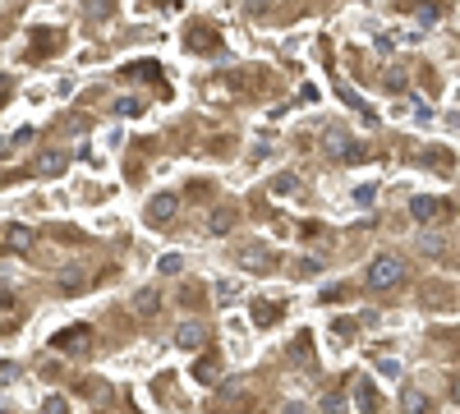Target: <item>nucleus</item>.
<instances>
[{
    "label": "nucleus",
    "instance_id": "6ab92c4d",
    "mask_svg": "<svg viewBox=\"0 0 460 414\" xmlns=\"http://www.w3.org/2000/svg\"><path fill=\"white\" fill-rule=\"evenodd\" d=\"M124 74H129V78H161V65H157V60H143V65H129Z\"/></svg>",
    "mask_w": 460,
    "mask_h": 414
},
{
    "label": "nucleus",
    "instance_id": "f257e3e1",
    "mask_svg": "<svg viewBox=\"0 0 460 414\" xmlns=\"http://www.w3.org/2000/svg\"><path fill=\"white\" fill-rule=\"evenodd\" d=\"M368 290H396L400 281H405V262L396 253H378V258L368 262Z\"/></svg>",
    "mask_w": 460,
    "mask_h": 414
},
{
    "label": "nucleus",
    "instance_id": "cd10ccee",
    "mask_svg": "<svg viewBox=\"0 0 460 414\" xmlns=\"http://www.w3.org/2000/svg\"><path fill=\"white\" fill-rule=\"evenodd\" d=\"M157 267H161V272H180V267H184V258H180V253H166V258L157 262Z\"/></svg>",
    "mask_w": 460,
    "mask_h": 414
},
{
    "label": "nucleus",
    "instance_id": "f3484780",
    "mask_svg": "<svg viewBox=\"0 0 460 414\" xmlns=\"http://www.w3.org/2000/svg\"><path fill=\"white\" fill-rule=\"evenodd\" d=\"M276 318H281V308L272 299H253V327H272Z\"/></svg>",
    "mask_w": 460,
    "mask_h": 414
},
{
    "label": "nucleus",
    "instance_id": "423d86ee",
    "mask_svg": "<svg viewBox=\"0 0 460 414\" xmlns=\"http://www.w3.org/2000/svg\"><path fill=\"white\" fill-rule=\"evenodd\" d=\"M56 286H60V295H83L92 286V276H88V267H65L56 276Z\"/></svg>",
    "mask_w": 460,
    "mask_h": 414
},
{
    "label": "nucleus",
    "instance_id": "9d476101",
    "mask_svg": "<svg viewBox=\"0 0 460 414\" xmlns=\"http://www.w3.org/2000/svg\"><path fill=\"white\" fill-rule=\"evenodd\" d=\"M410 216L414 221H433V216H442V203L433 194H419V198H410Z\"/></svg>",
    "mask_w": 460,
    "mask_h": 414
},
{
    "label": "nucleus",
    "instance_id": "412c9836",
    "mask_svg": "<svg viewBox=\"0 0 460 414\" xmlns=\"http://www.w3.org/2000/svg\"><path fill=\"white\" fill-rule=\"evenodd\" d=\"M83 5H88V14H92V19H106L111 10H115V0H83Z\"/></svg>",
    "mask_w": 460,
    "mask_h": 414
},
{
    "label": "nucleus",
    "instance_id": "20e7f679",
    "mask_svg": "<svg viewBox=\"0 0 460 414\" xmlns=\"http://www.w3.org/2000/svg\"><path fill=\"white\" fill-rule=\"evenodd\" d=\"M88 341H92V327L74 322V327H65V332H56V336H51V345H56V350H65V354H74V350H83Z\"/></svg>",
    "mask_w": 460,
    "mask_h": 414
},
{
    "label": "nucleus",
    "instance_id": "c85d7f7f",
    "mask_svg": "<svg viewBox=\"0 0 460 414\" xmlns=\"http://www.w3.org/2000/svg\"><path fill=\"white\" fill-rule=\"evenodd\" d=\"M216 299L230 304V299H235V281H221V286H216Z\"/></svg>",
    "mask_w": 460,
    "mask_h": 414
},
{
    "label": "nucleus",
    "instance_id": "a211bd4d",
    "mask_svg": "<svg viewBox=\"0 0 460 414\" xmlns=\"http://www.w3.org/2000/svg\"><path fill=\"white\" fill-rule=\"evenodd\" d=\"M32 46H37L32 56H51V46H60V32L56 28H37L32 32Z\"/></svg>",
    "mask_w": 460,
    "mask_h": 414
},
{
    "label": "nucleus",
    "instance_id": "c756f323",
    "mask_svg": "<svg viewBox=\"0 0 460 414\" xmlns=\"http://www.w3.org/2000/svg\"><path fill=\"white\" fill-rule=\"evenodd\" d=\"M313 272H322V267H318V258H313V262H295V276H313Z\"/></svg>",
    "mask_w": 460,
    "mask_h": 414
},
{
    "label": "nucleus",
    "instance_id": "ddd939ff",
    "mask_svg": "<svg viewBox=\"0 0 460 414\" xmlns=\"http://www.w3.org/2000/svg\"><path fill=\"white\" fill-rule=\"evenodd\" d=\"M157 308H161V295H157L152 286H143V290L134 295V313H138V318H152Z\"/></svg>",
    "mask_w": 460,
    "mask_h": 414
},
{
    "label": "nucleus",
    "instance_id": "2f4dec72",
    "mask_svg": "<svg viewBox=\"0 0 460 414\" xmlns=\"http://www.w3.org/2000/svg\"><path fill=\"white\" fill-rule=\"evenodd\" d=\"M419 23H424V28H428V23H437V5H424V10H419Z\"/></svg>",
    "mask_w": 460,
    "mask_h": 414
},
{
    "label": "nucleus",
    "instance_id": "1a4fd4ad",
    "mask_svg": "<svg viewBox=\"0 0 460 414\" xmlns=\"http://www.w3.org/2000/svg\"><path fill=\"white\" fill-rule=\"evenodd\" d=\"M28 244H32V230L19 226V221H10V226H5V253H23Z\"/></svg>",
    "mask_w": 460,
    "mask_h": 414
},
{
    "label": "nucleus",
    "instance_id": "4be33fe9",
    "mask_svg": "<svg viewBox=\"0 0 460 414\" xmlns=\"http://www.w3.org/2000/svg\"><path fill=\"white\" fill-rule=\"evenodd\" d=\"M32 134H37V129H32V124H23V129H14V134H10V143H5V148H23V143H32Z\"/></svg>",
    "mask_w": 460,
    "mask_h": 414
},
{
    "label": "nucleus",
    "instance_id": "7c9ffc66",
    "mask_svg": "<svg viewBox=\"0 0 460 414\" xmlns=\"http://www.w3.org/2000/svg\"><path fill=\"white\" fill-rule=\"evenodd\" d=\"M0 378H5V382H19V364H14V359H5V368H0Z\"/></svg>",
    "mask_w": 460,
    "mask_h": 414
},
{
    "label": "nucleus",
    "instance_id": "f704fd0d",
    "mask_svg": "<svg viewBox=\"0 0 460 414\" xmlns=\"http://www.w3.org/2000/svg\"><path fill=\"white\" fill-rule=\"evenodd\" d=\"M451 400H456V405H460V378H456V382H451Z\"/></svg>",
    "mask_w": 460,
    "mask_h": 414
},
{
    "label": "nucleus",
    "instance_id": "aec40b11",
    "mask_svg": "<svg viewBox=\"0 0 460 414\" xmlns=\"http://www.w3.org/2000/svg\"><path fill=\"white\" fill-rule=\"evenodd\" d=\"M115 115H143V102H138V97H120V102H115Z\"/></svg>",
    "mask_w": 460,
    "mask_h": 414
},
{
    "label": "nucleus",
    "instance_id": "7ed1b4c3",
    "mask_svg": "<svg viewBox=\"0 0 460 414\" xmlns=\"http://www.w3.org/2000/svg\"><path fill=\"white\" fill-rule=\"evenodd\" d=\"M235 262H240V272H253V276H262V272H272L276 267V253L267 244H240V253H235Z\"/></svg>",
    "mask_w": 460,
    "mask_h": 414
},
{
    "label": "nucleus",
    "instance_id": "5701e85b",
    "mask_svg": "<svg viewBox=\"0 0 460 414\" xmlns=\"http://www.w3.org/2000/svg\"><path fill=\"white\" fill-rule=\"evenodd\" d=\"M387 92H405V69H387Z\"/></svg>",
    "mask_w": 460,
    "mask_h": 414
},
{
    "label": "nucleus",
    "instance_id": "0eeeda50",
    "mask_svg": "<svg viewBox=\"0 0 460 414\" xmlns=\"http://www.w3.org/2000/svg\"><path fill=\"white\" fill-rule=\"evenodd\" d=\"M350 391H354V405H359V414H378V387L368 382V378H354Z\"/></svg>",
    "mask_w": 460,
    "mask_h": 414
},
{
    "label": "nucleus",
    "instance_id": "a878e982",
    "mask_svg": "<svg viewBox=\"0 0 460 414\" xmlns=\"http://www.w3.org/2000/svg\"><path fill=\"white\" fill-rule=\"evenodd\" d=\"M354 203H359V207H373V203H378V189H373V184L354 189Z\"/></svg>",
    "mask_w": 460,
    "mask_h": 414
},
{
    "label": "nucleus",
    "instance_id": "f8f14e48",
    "mask_svg": "<svg viewBox=\"0 0 460 414\" xmlns=\"http://www.w3.org/2000/svg\"><path fill=\"white\" fill-rule=\"evenodd\" d=\"M299 189H304V184H299V175H295V170H281V175L272 180V198H295Z\"/></svg>",
    "mask_w": 460,
    "mask_h": 414
},
{
    "label": "nucleus",
    "instance_id": "f03ea898",
    "mask_svg": "<svg viewBox=\"0 0 460 414\" xmlns=\"http://www.w3.org/2000/svg\"><path fill=\"white\" fill-rule=\"evenodd\" d=\"M322 152L332 157V161H345V166L364 161V148H359V143H354L341 124H327V129H322Z\"/></svg>",
    "mask_w": 460,
    "mask_h": 414
},
{
    "label": "nucleus",
    "instance_id": "4468645a",
    "mask_svg": "<svg viewBox=\"0 0 460 414\" xmlns=\"http://www.w3.org/2000/svg\"><path fill=\"white\" fill-rule=\"evenodd\" d=\"M400 410L405 414H428V396H424L419 387H405V391H400Z\"/></svg>",
    "mask_w": 460,
    "mask_h": 414
},
{
    "label": "nucleus",
    "instance_id": "72a5a7b5",
    "mask_svg": "<svg viewBox=\"0 0 460 414\" xmlns=\"http://www.w3.org/2000/svg\"><path fill=\"white\" fill-rule=\"evenodd\" d=\"M290 350H295V354H308V332H299V336H295Z\"/></svg>",
    "mask_w": 460,
    "mask_h": 414
},
{
    "label": "nucleus",
    "instance_id": "9b49d317",
    "mask_svg": "<svg viewBox=\"0 0 460 414\" xmlns=\"http://www.w3.org/2000/svg\"><path fill=\"white\" fill-rule=\"evenodd\" d=\"M235 221H240V216H235V207H216V212L207 216V235H230V230H235Z\"/></svg>",
    "mask_w": 460,
    "mask_h": 414
},
{
    "label": "nucleus",
    "instance_id": "473e14b6",
    "mask_svg": "<svg viewBox=\"0 0 460 414\" xmlns=\"http://www.w3.org/2000/svg\"><path fill=\"white\" fill-rule=\"evenodd\" d=\"M378 368H382L387 378H400V364H396V359H378Z\"/></svg>",
    "mask_w": 460,
    "mask_h": 414
},
{
    "label": "nucleus",
    "instance_id": "39448f33",
    "mask_svg": "<svg viewBox=\"0 0 460 414\" xmlns=\"http://www.w3.org/2000/svg\"><path fill=\"white\" fill-rule=\"evenodd\" d=\"M175 212H180V198H175V194H157V198L148 203V221H152V226H166Z\"/></svg>",
    "mask_w": 460,
    "mask_h": 414
},
{
    "label": "nucleus",
    "instance_id": "6e6552de",
    "mask_svg": "<svg viewBox=\"0 0 460 414\" xmlns=\"http://www.w3.org/2000/svg\"><path fill=\"white\" fill-rule=\"evenodd\" d=\"M203 341H207L203 322H184L180 332H175V345H180V350H203Z\"/></svg>",
    "mask_w": 460,
    "mask_h": 414
},
{
    "label": "nucleus",
    "instance_id": "bb28decb",
    "mask_svg": "<svg viewBox=\"0 0 460 414\" xmlns=\"http://www.w3.org/2000/svg\"><path fill=\"white\" fill-rule=\"evenodd\" d=\"M341 97H345V106H354V111H359V115H364V120H373V111H368V102H359V97H354L350 88L341 92Z\"/></svg>",
    "mask_w": 460,
    "mask_h": 414
},
{
    "label": "nucleus",
    "instance_id": "393cba45",
    "mask_svg": "<svg viewBox=\"0 0 460 414\" xmlns=\"http://www.w3.org/2000/svg\"><path fill=\"white\" fill-rule=\"evenodd\" d=\"M42 414H69V405H65V396H46L42 400Z\"/></svg>",
    "mask_w": 460,
    "mask_h": 414
},
{
    "label": "nucleus",
    "instance_id": "b1692460",
    "mask_svg": "<svg viewBox=\"0 0 460 414\" xmlns=\"http://www.w3.org/2000/svg\"><path fill=\"white\" fill-rule=\"evenodd\" d=\"M322 410H327V414H345V396H341V391L322 396Z\"/></svg>",
    "mask_w": 460,
    "mask_h": 414
},
{
    "label": "nucleus",
    "instance_id": "2eb2a0df",
    "mask_svg": "<svg viewBox=\"0 0 460 414\" xmlns=\"http://www.w3.org/2000/svg\"><path fill=\"white\" fill-rule=\"evenodd\" d=\"M194 378H198V382H216V378H221V364H216L212 354H198V359H194Z\"/></svg>",
    "mask_w": 460,
    "mask_h": 414
},
{
    "label": "nucleus",
    "instance_id": "dca6fc26",
    "mask_svg": "<svg viewBox=\"0 0 460 414\" xmlns=\"http://www.w3.org/2000/svg\"><path fill=\"white\" fill-rule=\"evenodd\" d=\"M65 166H69V157L65 152H46V157H37V166L32 170H37V175H60Z\"/></svg>",
    "mask_w": 460,
    "mask_h": 414
}]
</instances>
